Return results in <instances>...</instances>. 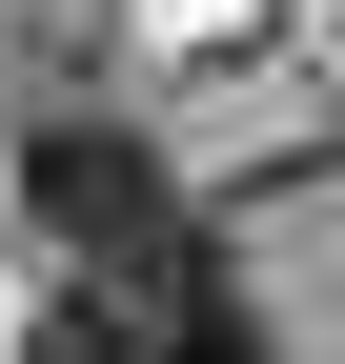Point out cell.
<instances>
[{
  "instance_id": "1",
  "label": "cell",
  "mask_w": 345,
  "mask_h": 364,
  "mask_svg": "<svg viewBox=\"0 0 345 364\" xmlns=\"http://www.w3.org/2000/svg\"><path fill=\"white\" fill-rule=\"evenodd\" d=\"M21 203H41V243H61V284L224 263V243H203V203L143 162V122H122V102H21Z\"/></svg>"
},
{
  "instance_id": "2",
  "label": "cell",
  "mask_w": 345,
  "mask_h": 364,
  "mask_svg": "<svg viewBox=\"0 0 345 364\" xmlns=\"http://www.w3.org/2000/svg\"><path fill=\"white\" fill-rule=\"evenodd\" d=\"M41 364H264V324H244L224 263H163V284H61Z\"/></svg>"
}]
</instances>
